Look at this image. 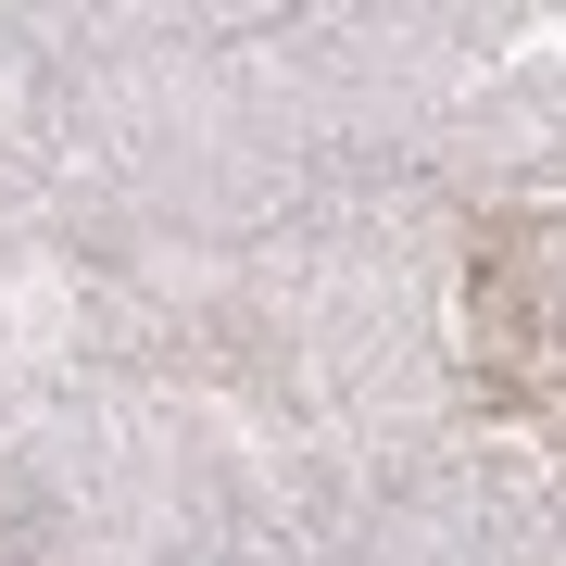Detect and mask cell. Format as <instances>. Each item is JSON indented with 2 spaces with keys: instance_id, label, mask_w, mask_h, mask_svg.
I'll return each instance as SVG.
<instances>
[{
  "instance_id": "6da1fadb",
  "label": "cell",
  "mask_w": 566,
  "mask_h": 566,
  "mask_svg": "<svg viewBox=\"0 0 566 566\" xmlns=\"http://www.w3.org/2000/svg\"><path fill=\"white\" fill-rule=\"evenodd\" d=\"M465 390L566 441V202L491 214L465 240Z\"/></svg>"
}]
</instances>
